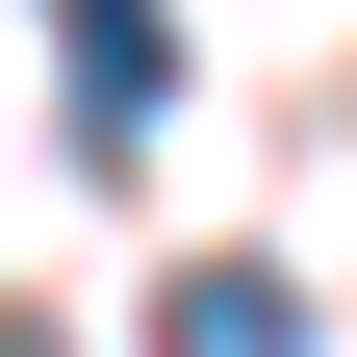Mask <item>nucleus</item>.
I'll list each match as a JSON object with an SVG mask.
<instances>
[{
  "instance_id": "nucleus-1",
  "label": "nucleus",
  "mask_w": 357,
  "mask_h": 357,
  "mask_svg": "<svg viewBox=\"0 0 357 357\" xmlns=\"http://www.w3.org/2000/svg\"><path fill=\"white\" fill-rule=\"evenodd\" d=\"M153 357H306V306L255 281V255H178L153 281Z\"/></svg>"
},
{
  "instance_id": "nucleus-2",
  "label": "nucleus",
  "mask_w": 357,
  "mask_h": 357,
  "mask_svg": "<svg viewBox=\"0 0 357 357\" xmlns=\"http://www.w3.org/2000/svg\"><path fill=\"white\" fill-rule=\"evenodd\" d=\"M52 52H77V128H153V77H178V26H153V0H52Z\"/></svg>"
}]
</instances>
